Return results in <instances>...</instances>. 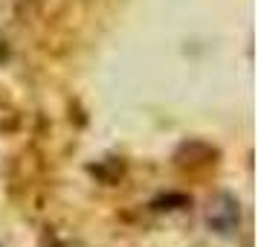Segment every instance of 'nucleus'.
<instances>
[{
  "label": "nucleus",
  "mask_w": 258,
  "mask_h": 247,
  "mask_svg": "<svg viewBox=\"0 0 258 247\" xmlns=\"http://www.w3.org/2000/svg\"><path fill=\"white\" fill-rule=\"evenodd\" d=\"M188 204H191L188 195H183V192H168V195L154 201L151 207L154 210H180V207H188Z\"/></svg>",
  "instance_id": "obj_4"
},
{
  "label": "nucleus",
  "mask_w": 258,
  "mask_h": 247,
  "mask_svg": "<svg viewBox=\"0 0 258 247\" xmlns=\"http://www.w3.org/2000/svg\"><path fill=\"white\" fill-rule=\"evenodd\" d=\"M215 163H218V149L203 140H188L174 152V166L188 169V172L203 169V166H215Z\"/></svg>",
  "instance_id": "obj_2"
},
{
  "label": "nucleus",
  "mask_w": 258,
  "mask_h": 247,
  "mask_svg": "<svg viewBox=\"0 0 258 247\" xmlns=\"http://www.w3.org/2000/svg\"><path fill=\"white\" fill-rule=\"evenodd\" d=\"M90 172H93L102 183H116L119 177H122V172H125V166H122V160H116V157H110V160H105V163L99 166H90Z\"/></svg>",
  "instance_id": "obj_3"
},
{
  "label": "nucleus",
  "mask_w": 258,
  "mask_h": 247,
  "mask_svg": "<svg viewBox=\"0 0 258 247\" xmlns=\"http://www.w3.org/2000/svg\"><path fill=\"white\" fill-rule=\"evenodd\" d=\"M206 221L215 233L221 235H232L241 224V204L235 195L229 192H218L215 198L209 201V210H206Z\"/></svg>",
  "instance_id": "obj_1"
}]
</instances>
